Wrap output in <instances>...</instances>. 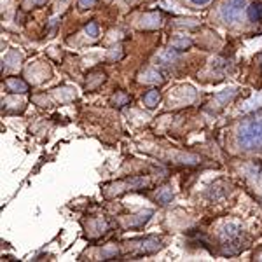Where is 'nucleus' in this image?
Listing matches in <instances>:
<instances>
[{
    "instance_id": "obj_2",
    "label": "nucleus",
    "mask_w": 262,
    "mask_h": 262,
    "mask_svg": "<svg viewBox=\"0 0 262 262\" xmlns=\"http://www.w3.org/2000/svg\"><path fill=\"white\" fill-rule=\"evenodd\" d=\"M243 6H245V0H227V2L224 4V9H222L224 18L229 19V21L238 19L243 11Z\"/></svg>"
},
{
    "instance_id": "obj_1",
    "label": "nucleus",
    "mask_w": 262,
    "mask_h": 262,
    "mask_svg": "<svg viewBox=\"0 0 262 262\" xmlns=\"http://www.w3.org/2000/svg\"><path fill=\"white\" fill-rule=\"evenodd\" d=\"M238 142L243 149H260L262 147V121H247L238 131Z\"/></svg>"
},
{
    "instance_id": "obj_3",
    "label": "nucleus",
    "mask_w": 262,
    "mask_h": 262,
    "mask_svg": "<svg viewBox=\"0 0 262 262\" xmlns=\"http://www.w3.org/2000/svg\"><path fill=\"white\" fill-rule=\"evenodd\" d=\"M252 7H253V9L250 12V16H252V18H255V19H259L260 16H262V6L257 4V6H252Z\"/></svg>"
},
{
    "instance_id": "obj_5",
    "label": "nucleus",
    "mask_w": 262,
    "mask_h": 262,
    "mask_svg": "<svg viewBox=\"0 0 262 262\" xmlns=\"http://www.w3.org/2000/svg\"><path fill=\"white\" fill-rule=\"evenodd\" d=\"M192 2H196V4H205L206 0H192Z\"/></svg>"
},
{
    "instance_id": "obj_4",
    "label": "nucleus",
    "mask_w": 262,
    "mask_h": 262,
    "mask_svg": "<svg viewBox=\"0 0 262 262\" xmlns=\"http://www.w3.org/2000/svg\"><path fill=\"white\" fill-rule=\"evenodd\" d=\"M9 86H14L16 90H21V91H25V90H27V88H25V84L16 82V81H9Z\"/></svg>"
}]
</instances>
